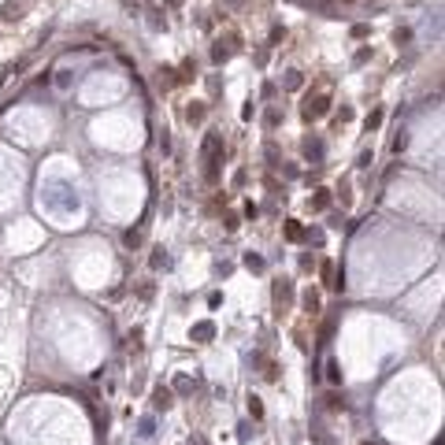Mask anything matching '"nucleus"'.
<instances>
[{"instance_id": "9", "label": "nucleus", "mask_w": 445, "mask_h": 445, "mask_svg": "<svg viewBox=\"0 0 445 445\" xmlns=\"http://www.w3.org/2000/svg\"><path fill=\"white\" fill-rule=\"evenodd\" d=\"M245 267H249V271H263V256H252V252H249V256H245Z\"/></svg>"}, {"instance_id": "4", "label": "nucleus", "mask_w": 445, "mask_h": 445, "mask_svg": "<svg viewBox=\"0 0 445 445\" xmlns=\"http://www.w3.org/2000/svg\"><path fill=\"white\" fill-rule=\"evenodd\" d=\"M212 334H215V327H212V323H197V327H193V338H197V342H208Z\"/></svg>"}, {"instance_id": "10", "label": "nucleus", "mask_w": 445, "mask_h": 445, "mask_svg": "<svg viewBox=\"0 0 445 445\" xmlns=\"http://www.w3.org/2000/svg\"><path fill=\"white\" fill-rule=\"evenodd\" d=\"M186 119H189V122H201V119H204V108H201V104H193V108L186 111Z\"/></svg>"}, {"instance_id": "6", "label": "nucleus", "mask_w": 445, "mask_h": 445, "mask_svg": "<svg viewBox=\"0 0 445 445\" xmlns=\"http://www.w3.org/2000/svg\"><path fill=\"white\" fill-rule=\"evenodd\" d=\"M289 297H293V286H289L286 278H282L278 286H274V301H289Z\"/></svg>"}, {"instance_id": "7", "label": "nucleus", "mask_w": 445, "mask_h": 445, "mask_svg": "<svg viewBox=\"0 0 445 445\" xmlns=\"http://www.w3.org/2000/svg\"><path fill=\"white\" fill-rule=\"evenodd\" d=\"M249 415H252V419H263V404H260L256 393H249Z\"/></svg>"}, {"instance_id": "1", "label": "nucleus", "mask_w": 445, "mask_h": 445, "mask_svg": "<svg viewBox=\"0 0 445 445\" xmlns=\"http://www.w3.org/2000/svg\"><path fill=\"white\" fill-rule=\"evenodd\" d=\"M327 108H330L327 93H319V97H308V104H305V119H319V115H327Z\"/></svg>"}, {"instance_id": "12", "label": "nucleus", "mask_w": 445, "mask_h": 445, "mask_svg": "<svg viewBox=\"0 0 445 445\" xmlns=\"http://www.w3.org/2000/svg\"><path fill=\"white\" fill-rule=\"evenodd\" d=\"M137 434H141V438H153V434H156V430H153V419H141V430H137Z\"/></svg>"}, {"instance_id": "5", "label": "nucleus", "mask_w": 445, "mask_h": 445, "mask_svg": "<svg viewBox=\"0 0 445 445\" xmlns=\"http://www.w3.org/2000/svg\"><path fill=\"white\" fill-rule=\"evenodd\" d=\"M404 149H408V130H404V126H401V130H397V137H393V153H397V156H401V153H404Z\"/></svg>"}, {"instance_id": "13", "label": "nucleus", "mask_w": 445, "mask_h": 445, "mask_svg": "<svg viewBox=\"0 0 445 445\" xmlns=\"http://www.w3.org/2000/svg\"><path fill=\"white\" fill-rule=\"evenodd\" d=\"M308 156L319 160V156H323V145H319V141H308Z\"/></svg>"}, {"instance_id": "3", "label": "nucleus", "mask_w": 445, "mask_h": 445, "mask_svg": "<svg viewBox=\"0 0 445 445\" xmlns=\"http://www.w3.org/2000/svg\"><path fill=\"white\" fill-rule=\"evenodd\" d=\"M305 312H308V316H319V293L316 289L305 293Z\"/></svg>"}, {"instance_id": "14", "label": "nucleus", "mask_w": 445, "mask_h": 445, "mask_svg": "<svg viewBox=\"0 0 445 445\" xmlns=\"http://www.w3.org/2000/svg\"><path fill=\"white\" fill-rule=\"evenodd\" d=\"M175 390H178V393H189V390H193V382H189V378H178Z\"/></svg>"}, {"instance_id": "16", "label": "nucleus", "mask_w": 445, "mask_h": 445, "mask_svg": "<svg viewBox=\"0 0 445 445\" xmlns=\"http://www.w3.org/2000/svg\"><path fill=\"white\" fill-rule=\"evenodd\" d=\"M364 445H375V441H364Z\"/></svg>"}, {"instance_id": "15", "label": "nucleus", "mask_w": 445, "mask_h": 445, "mask_svg": "<svg viewBox=\"0 0 445 445\" xmlns=\"http://www.w3.org/2000/svg\"><path fill=\"white\" fill-rule=\"evenodd\" d=\"M4 19H19V4H8L4 8Z\"/></svg>"}, {"instance_id": "2", "label": "nucleus", "mask_w": 445, "mask_h": 445, "mask_svg": "<svg viewBox=\"0 0 445 445\" xmlns=\"http://www.w3.org/2000/svg\"><path fill=\"white\" fill-rule=\"evenodd\" d=\"M153 408H156V412H167V408H171V390L156 386V390H153Z\"/></svg>"}, {"instance_id": "11", "label": "nucleus", "mask_w": 445, "mask_h": 445, "mask_svg": "<svg viewBox=\"0 0 445 445\" xmlns=\"http://www.w3.org/2000/svg\"><path fill=\"white\" fill-rule=\"evenodd\" d=\"M286 234H289V238H293V241H301V238H305V230H301V226H297V223H293V219H289V226H286Z\"/></svg>"}, {"instance_id": "8", "label": "nucleus", "mask_w": 445, "mask_h": 445, "mask_svg": "<svg viewBox=\"0 0 445 445\" xmlns=\"http://www.w3.org/2000/svg\"><path fill=\"white\" fill-rule=\"evenodd\" d=\"M327 378H330V382H334V386H342V367H338L334 360H330V364H327Z\"/></svg>"}]
</instances>
